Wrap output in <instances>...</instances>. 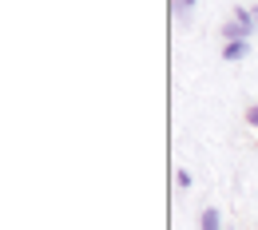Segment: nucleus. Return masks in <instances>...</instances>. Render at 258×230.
Listing matches in <instances>:
<instances>
[{
    "label": "nucleus",
    "mask_w": 258,
    "mask_h": 230,
    "mask_svg": "<svg viewBox=\"0 0 258 230\" xmlns=\"http://www.w3.org/2000/svg\"><path fill=\"white\" fill-rule=\"evenodd\" d=\"M246 123H250V127H258V103H250V107H246Z\"/></svg>",
    "instance_id": "nucleus-7"
},
{
    "label": "nucleus",
    "mask_w": 258,
    "mask_h": 230,
    "mask_svg": "<svg viewBox=\"0 0 258 230\" xmlns=\"http://www.w3.org/2000/svg\"><path fill=\"white\" fill-rule=\"evenodd\" d=\"M171 20L175 24H191L195 20V0H171Z\"/></svg>",
    "instance_id": "nucleus-3"
},
{
    "label": "nucleus",
    "mask_w": 258,
    "mask_h": 230,
    "mask_svg": "<svg viewBox=\"0 0 258 230\" xmlns=\"http://www.w3.org/2000/svg\"><path fill=\"white\" fill-rule=\"evenodd\" d=\"M230 20H234V24H238V28H242V32H246V40H250V36L258 32V20H254V8H234V16H230Z\"/></svg>",
    "instance_id": "nucleus-2"
},
{
    "label": "nucleus",
    "mask_w": 258,
    "mask_h": 230,
    "mask_svg": "<svg viewBox=\"0 0 258 230\" xmlns=\"http://www.w3.org/2000/svg\"><path fill=\"white\" fill-rule=\"evenodd\" d=\"M223 40H246V32H242L234 20H226V24H223Z\"/></svg>",
    "instance_id": "nucleus-5"
},
{
    "label": "nucleus",
    "mask_w": 258,
    "mask_h": 230,
    "mask_svg": "<svg viewBox=\"0 0 258 230\" xmlns=\"http://www.w3.org/2000/svg\"><path fill=\"white\" fill-rule=\"evenodd\" d=\"M175 183H179V187L187 191V187H191V183H195V179H191V171H175Z\"/></svg>",
    "instance_id": "nucleus-6"
},
{
    "label": "nucleus",
    "mask_w": 258,
    "mask_h": 230,
    "mask_svg": "<svg viewBox=\"0 0 258 230\" xmlns=\"http://www.w3.org/2000/svg\"><path fill=\"white\" fill-rule=\"evenodd\" d=\"M199 226H203V230H223V214H219L215 206H207L203 218H199Z\"/></svg>",
    "instance_id": "nucleus-4"
},
{
    "label": "nucleus",
    "mask_w": 258,
    "mask_h": 230,
    "mask_svg": "<svg viewBox=\"0 0 258 230\" xmlns=\"http://www.w3.org/2000/svg\"><path fill=\"white\" fill-rule=\"evenodd\" d=\"M250 56V40H226L223 44V60L226 64H238V60H246Z\"/></svg>",
    "instance_id": "nucleus-1"
},
{
    "label": "nucleus",
    "mask_w": 258,
    "mask_h": 230,
    "mask_svg": "<svg viewBox=\"0 0 258 230\" xmlns=\"http://www.w3.org/2000/svg\"><path fill=\"white\" fill-rule=\"evenodd\" d=\"M250 8H254V20H258V4H250Z\"/></svg>",
    "instance_id": "nucleus-8"
}]
</instances>
